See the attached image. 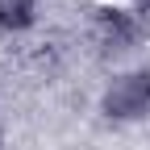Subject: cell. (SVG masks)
<instances>
[{"mask_svg":"<svg viewBox=\"0 0 150 150\" xmlns=\"http://www.w3.org/2000/svg\"><path fill=\"white\" fill-rule=\"evenodd\" d=\"M134 4H138V8H150V0H134Z\"/></svg>","mask_w":150,"mask_h":150,"instance_id":"obj_4","label":"cell"},{"mask_svg":"<svg viewBox=\"0 0 150 150\" xmlns=\"http://www.w3.org/2000/svg\"><path fill=\"white\" fill-rule=\"evenodd\" d=\"M100 108L112 121H138V117H146L150 112V67L112 75V83L100 96Z\"/></svg>","mask_w":150,"mask_h":150,"instance_id":"obj_1","label":"cell"},{"mask_svg":"<svg viewBox=\"0 0 150 150\" xmlns=\"http://www.w3.org/2000/svg\"><path fill=\"white\" fill-rule=\"evenodd\" d=\"M96 38H100V46L112 50V54H121V50H134L142 42V21L129 8H100L96 17Z\"/></svg>","mask_w":150,"mask_h":150,"instance_id":"obj_2","label":"cell"},{"mask_svg":"<svg viewBox=\"0 0 150 150\" xmlns=\"http://www.w3.org/2000/svg\"><path fill=\"white\" fill-rule=\"evenodd\" d=\"M33 17H38V0H0V29L4 33L29 29Z\"/></svg>","mask_w":150,"mask_h":150,"instance_id":"obj_3","label":"cell"}]
</instances>
